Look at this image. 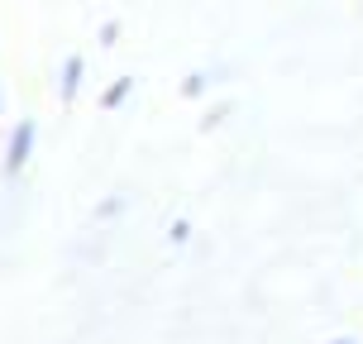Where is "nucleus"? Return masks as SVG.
I'll list each match as a JSON object with an SVG mask.
<instances>
[{
	"label": "nucleus",
	"mask_w": 363,
	"mask_h": 344,
	"mask_svg": "<svg viewBox=\"0 0 363 344\" xmlns=\"http://www.w3.org/2000/svg\"><path fill=\"white\" fill-rule=\"evenodd\" d=\"M82 72H86V67H82V57H67V62H62V101H72L77 96V87H82Z\"/></svg>",
	"instance_id": "nucleus-2"
},
{
	"label": "nucleus",
	"mask_w": 363,
	"mask_h": 344,
	"mask_svg": "<svg viewBox=\"0 0 363 344\" xmlns=\"http://www.w3.org/2000/svg\"><path fill=\"white\" fill-rule=\"evenodd\" d=\"M330 344H354V340H330Z\"/></svg>",
	"instance_id": "nucleus-6"
},
{
	"label": "nucleus",
	"mask_w": 363,
	"mask_h": 344,
	"mask_svg": "<svg viewBox=\"0 0 363 344\" xmlns=\"http://www.w3.org/2000/svg\"><path fill=\"white\" fill-rule=\"evenodd\" d=\"M29 153H34V125L24 120V125H15V134H10V148H5V167H10V172H19V167L29 163Z\"/></svg>",
	"instance_id": "nucleus-1"
},
{
	"label": "nucleus",
	"mask_w": 363,
	"mask_h": 344,
	"mask_svg": "<svg viewBox=\"0 0 363 344\" xmlns=\"http://www.w3.org/2000/svg\"><path fill=\"white\" fill-rule=\"evenodd\" d=\"M206 87H211V77H206V72H191L186 82H182V96H206Z\"/></svg>",
	"instance_id": "nucleus-4"
},
{
	"label": "nucleus",
	"mask_w": 363,
	"mask_h": 344,
	"mask_svg": "<svg viewBox=\"0 0 363 344\" xmlns=\"http://www.w3.org/2000/svg\"><path fill=\"white\" fill-rule=\"evenodd\" d=\"M115 38H120V24H106V29H101V43H106V48H110Z\"/></svg>",
	"instance_id": "nucleus-5"
},
{
	"label": "nucleus",
	"mask_w": 363,
	"mask_h": 344,
	"mask_svg": "<svg viewBox=\"0 0 363 344\" xmlns=\"http://www.w3.org/2000/svg\"><path fill=\"white\" fill-rule=\"evenodd\" d=\"M129 91H134V82H129V77H120V82H110V87L101 91V106H106V110L125 106V101H129Z\"/></svg>",
	"instance_id": "nucleus-3"
}]
</instances>
